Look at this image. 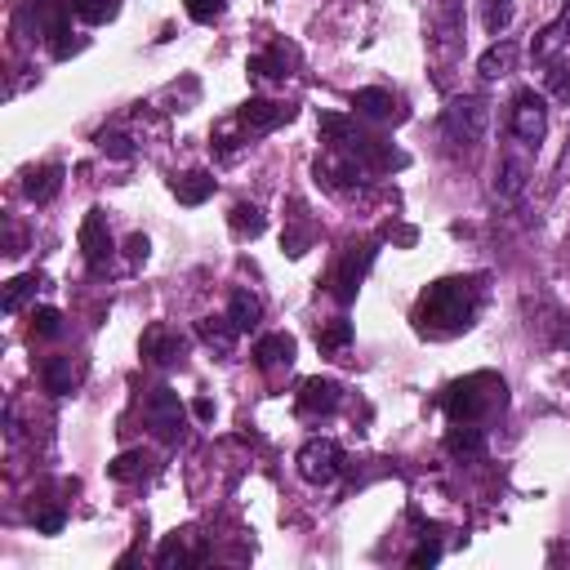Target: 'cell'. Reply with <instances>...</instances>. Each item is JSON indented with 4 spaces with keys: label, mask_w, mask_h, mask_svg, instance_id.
Returning a JSON list of instances; mask_svg holds the SVG:
<instances>
[{
    "label": "cell",
    "mask_w": 570,
    "mask_h": 570,
    "mask_svg": "<svg viewBox=\"0 0 570 570\" xmlns=\"http://www.w3.org/2000/svg\"><path fill=\"white\" fill-rule=\"evenodd\" d=\"M476 307H481V285L472 276H445L419 294L414 325L428 338H454L476 321Z\"/></svg>",
    "instance_id": "obj_1"
},
{
    "label": "cell",
    "mask_w": 570,
    "mask_h": 570,
    "mask_svg": "<svg viewBox=\"0 0 570 570\" xmlns=\"http://www.w3.org/2000/svg\"><path fill=\"white\" fill-rule=\"evenodd\" d=\"M321 138H325V147L356 156L370 174H387V169L405 165V156L387 138H379L374 129L361 125V116H321Z\"/></svg>",
    "instance_id": "obj_2"
},
{
    "label": "cell",
    "mask_w": 570,
    "mask_h": 570,
    "mask_svg": "<svg viewBox=\"0 0 570 570\" xmlns=\"http://www.w3.org/2000/svg\"><path fill=\"white\" fill-rule=\"evenodd\" d=\"M503 401H508V387L499 374H468V379L450 383L441 405H445L450 423H481L494 410H503Z\"/></svg>",
    "instance_id": "obj_3"
},
{
    "label": "cell",
    "mask_w": 570,
    "mask_h": 570,
    "mask_svg": "<svg viewBox=\"0 0 570 570\" xmlns=\"http://www.w3.org/2000/svg\"><path fill=\"white\" fill-rule=\"evenodd\" d=\"M485 129H490V107H485V98H476V94H459V98H450V107L441 111V134H445L450 142H459V147H476V142L485 138Z\"/></svg>",
    "instance_id": "obj_4"
},
{
    "label": "cell",
    "mask_w": 570,
    "mask_h": 570,
    "mask_svg": "<svg viewBox=\"0 0 570 570\" xmlns=\"http://www.w3.org/2000/svg\"><path fill=\"white\" fill-rule=\"evenodd\" d=\"M142 423H147L151 436L165 441V445L183 441V432H187V410H183L178 392H174V387H151V392L142 396Z\"/></svg>",
    "instance_id": "obj_5"
},
{
    "label": "cell",
    "mask_w": 570,
    "mask_h": 570,
    "mask_svg": "<svg viewBox=\"0 0 570 570\" xmlns=\"http://www.w3.org/2000/svg\"><path fill=\"white\" fill-rule=\"evenodd\" d=\"M508 134H512V142L539 151V142L548 134V98L534 94V89H521L508 107Z\"/></svg>",
    "instance_id": "obj_6"
},
{
    "label": "cell",
    "mask_w": 570,
    "mask_h": 570,
    "mask_svg": "<svg viewBox=\"0 0 570 570\" xmlns=\"http://www.w3.org/2000/svg\"><path fill=\"white\" fill-rule=\"evenodd\" d=\"M294 468L307 485H330L338 472H343V450L334 436H312L298 454H294Z\"/></svg>",
    "instance_id": "obj_7"
},
{
    "label": "cell",
    "mask_w": 570,
    "mask_h": 570,
    "mask_svg": "<svg viewBox=\"0 0 570 570\" xmlns=\"http://www.w3.org/2000/svg\"><path fill=\"white\" fill-rule=\"evenodd\" d=\"M365 178H370V169H365L356 156L338 151V147H325V151L316 156V183H325V187H330V191H338V196L361 191V187H365Z\"/></svg>",
    "instance_id": "obj_8"
},
{
    "label": "cell",
    "mask_w": 570,
    "mask_h": 570,
    "mask_svg": "<svg viewBox=\"0 0 570 570\" xmlns=\"http://www.w3.org/2000/svg\"><path fill=\"white\" fill-rule=\"evenodd\" d=\"M370 258H374L370 245H347V249L338 254V263H334V272H330V294H334L338 303H352V298H356V289H361V281H365V272H370Z\"/></svg>",
    "instance_id": "obj_9"
},
{
    "label": "cell",
    "mask_w": 570,
    "mask_h": 570,
    "mask_svg": "<svg viewBox=\"0 0 570 570\" xmlns=\"http://www.w3.org/2000/svg\"><path fill=\"white\" fill-rule=\"evenodd\" d=\"M232 116L240 120V129H245L249 138H263V134L281 129L285 120H294V107H289V102H272V98H249V102H240Z\"/></svg>",
    "instance_id": "obj_10"
},
{
    "label": "cell",
    "mask_w": 570,
    "mask_h": 570,
    "mask_svg": "<svg viewBox=\"0 0 570 570\" xmlns=\"http://www.w3.org/2000/svg\"><path fill=\"white\" fill-rule=\"evenodd\" d=\"M298 62V53H294V45H285V40H272L263 53H254L249 58V80H258V85H285Z\"/></svg>",
    "instance_id": "obj_11"
},
{
    "label": "cell",
    "mask_w": 570,
    "mask_h": 570,
    "mask_svg": "<svg viewBox=\"0 0 570 570\" xmlns=\"http://www.w3.org/2000/svg\"><path fill=\"white\" fill-rule=\"evenodd\" d=\"M138 352H142L151 365H178V361H183V352H187V338H183L174 325L156 321V325H147V330H142Z\"/></svg>",
    "instance_id": "obj_12"
},
{
    "label": "cell",
    "mask_w": 570,
    "mask_h": 570,
    "mask_svg": "<svg viewBox=\"0 0 570 570\" xmlns=\"http://www.w3.org/2000/svg\"><path fill=\"white\" fill-rule=\"evenodd\" d=\"M343 401V387L334 379H303L298 392H294V410L298 419H321V414H334Z\"/></svg>",
    "instance_id": "obj_13"
},
{
    "label": "cell",
    "mask_w": 570,
    "mask_h": 570,
    "mask_svg": "<svg viewBox=\"0 0 570 570\" xmlns=\"http://www.w3.org/2000/svg\"><path fill=\"white\" fill-rule=\"evenodd\" d=\"M80 249H85V263L94 272H102L111 263V232H107V214L102 209H89L85 223H80Z\"/></svg>",
    "instance_id": "obj_14"
},
{
    "label": "cell",
    "mask_w": 570,
    "mask_h": 570,
    "mask_svg": "<svg viewBox=\"0 0 570 570\" xmlns=\"http://www.w3.org/2000/svg\"><path fill=\"white\" fill-rule=\"evenodd\" d=\"M525 183H530V147H512V151H503V160H499V174H494V191L503 196V200H517L521 191H525Z\"/></svg>",
    "instance_id": "obj_15"
},
{
    "label": "cell",
    "mask_w": 570,
    "mask_h": 570,
    "mask_svg": "<svg viewBox=\"0 0 570 570\" xmlns=\"http://www.w3.org/2000/svg\"><path fill=\"white\" fill-rule=\"evenodd\" d=\"M294 352H298V343H294L285 330H276V334H263V338L254 343V365H258L263 374H281V370L294 365Z\"/></svg>",
    "instance_id": "obj_16"
},
{
    "label": "cell",
    "mask_w": 570,
    "mask_h": 570,
    "mask_svg": "<svg viewBox=\"0 0 570 570\" xmlns=\"http://www.w3.org/2000/svg\"><path fill=\"white\" fill-rule=\"evenodd\" d=\"M352 111H356L361 120H379V125L405 116V111H401V98L387 94V89H356V94H352Z\"/></svg>",
    "instance_id": "obj_17"
},
{
    "label": "cell",
    "mask_w": 570,
    "mask_h": 570,
    "mask_svg": "<svg viewBox=\"0 0 570 570\" xmlns=\"http://www.w3.org/2000/svg\"><path fill=\"white\" fill-rule=\"evenodd\" d=\"M40 379H45V387H49L53 396H67V392H76V387H80L85 365H80L76 356H49V361H45V370H40Z\"/></svg>",
    "instance_id": "obj_18"
},
{
    "label": "cell",
    "mask_w": 570,
    "mask_h": 570,
    "mask_svg": "<svg viewBox=\"0 0 570 570\" xmlns=\"http://www.w3.org/2000/svg\"><path fill=\"white\" fill-rule=\"evenodd\" d=\"M196 338H200L205 347H214L218 356H232V352H236L240 330H236L227 316H200V321H196Z\"/></svg>",
    "instance_id": "obj_19"
},
{
    "label": "cell",
    "mask_w": 570,
    "mask_h": 570,
    "mask_svg": "<svg viewBox=\"0 0 570 570\" xmlns=\"http://www.w3.org/2000/svg\"><path fill=\"white\" fill-rule=\"evenodd\" d=\"M214 174H205V169H187V174H174L169 178V191L178 196V205H200V200H209L214 196Z\"/></svg>",
    "instance_id": "obj_20"
},
{
    "label": "cell",
    "mask_w": 570,
    "mask_h": 570,
    "mask_svg": "<svg viewBox=\"0 0 570 570\" xmlns=\"http://www.w3.org/2000/svg\"><path fill=\"white\" fill-rule=\"evenodd\" d=\"M227 321H232L240 334H249V330L263 321V298H258L254 289H232V298H227Z\"/></svg>",
    "instance_id": "obj_21"
},
{
    "label": "cell",
    "mask_w": 570,
    "mask_h": 570,
    "mask_svg": "<svg viewBox=\"0 0 570 570\" xmlns=\"http://www.w3.org/2000/svg\"><path fill=\"white\" fill-rule=\"evenodd\" d=\"M517 67V45L508 40V36H499L485 53H481V62H476V71L485 76V80H499V76H508Z\"/></svg>",
    "instance_id": "obj_22"
},
{
    "label": "cell",
    "mask_w": 570,
    "mask_h": 570,
    "mask_svg": "<svg viewBox=\"0 0 570 570\" xmlns=\"http://www.w3.org/2000/svg\"><path fill=\"white\" fill-rule=\"evenodd\" d=\"M22 191H27L36 205L53 200V196L62 191V165H40V169H27V183H22Z\"/></svg>",
    "instance_id": "obj_23"
},
{
    "label": "cell",
    "mask_w": 570,
    "mask_h": 570,
    "mask_svg": "<svg viewBox=\"0 0 570 570\" xmlns=\"http://www.w3.org/2000/svg\"><path fill=\"white\" fill-rule=\"evenodd\" d=\"M227 227H232V236L236 240H254V236H263V227H267V218H263V209L258 205H232V214H227Z\"/></svg>",
    "instance_id": "obj_24"
},
{
    "label": "cell",
    "mask_w": 570,
    "mask_h": 570,
    "mask_svg": "<svg viewBox=\"0 0 570 570\" xmlns=\"http://www.w3.org/2000/svg\"><path fill=\"white\" fill-rule=\"evenodd\" d=\"M445 450H450V454H463V459H472V454H481V450H485V432H481L476 423H450Z\"/></svg>",
    "instance_id": "obj_25"
},
{
    "label": "cell",
    "mask_w": 570,
    "mask_h": 570,
    "mask_svg": "<svg viewBox=\"0 0 570 570\" xmlns=\"http://www.w3.org/2000/svg\"><path fill=\"white\" fill-rule=\"evenodd\" d=\"M566 31H570V9H566L557 22H548V27L539 31V40H534V58H539V62H552V53H557V49L570 40Z\"/></svg>",
    "instance_id": "obj_26"
},
{
    "label": "cell",
    "mask_w": 570,
    "mask_h": 570,
    "mask_svg": "<svg viewBox=\"0 0 570 570\" xmlns=\"http://www.w3.org/2000/svg\"><path fill=\"white\" fill-rule=\"evenodd\" d=\"M347 343H352V325H347L343 316H334V321H325V325L316 330V347H321L325 356H338Z\"/></svg>",
    "instance_id": "obj_27"
},
{
    "label": "cell",
    "mask_w": 570,
    "mask_h": 570,
    "mask_svg": "<svg viewBox=\"0 0 570 570\" xmlns=\"http://www.w3.org/2000/svg\"><path fill=\"white\" fill-rule=\"evenodd\" d=\"M45 285V276L40 272H27V276H18V281H9V289H4V312H18L36 289Z\"/></svg>",
    "instance_id": "obj_28"
},
{
    "label": "cell",
    "mask_w": 570,
    "mask_h": 570,
    "mask_svg": "<svg viewBox=\"0 0 570 570\" xmlns=\"http://www.w3.org/2000/svg\"><path fill=\"white\" fill-rule=\"evenodd\" d=\"M67 4H71V13L85 18V22H111L116 9H120V0H67Z\"/></svg>",
    "instance_id": "obj_29"
},
{
    "label": "cell",
    "mask_w": 570,
    "mask_h": 570,
    "mask_svg": "<svg viewBox=\"0 0 570 570\" xmlns=\"http://www.w3.org/2000/svg\"><path fill=\"white\" fill-rule=\"evenodd\" d=\"M481 18H485V31L499 40V36L508 31V22H512V0H485Z\"/></svg>",
    "instance_id": "obj_30"
},
{
    "label": "cell",
    "mask_w": 570,
    "mask_h": 570,
    "mask_svg": "<svg viewBox=\"0 0 570 570\" xmlns=\"http://www.w3.org/2000/svg\"><path fill=\"white\" fill-rule=\"evenodd\" d=\"M31 330H36L40 338H53V334L62 330V316H58V307H36V312H31Z\"/></svg>",
    "instance_id": "obj_31"
},
{
    "label": "cell",
    "mask_w": 570,
    "mask_h": 570,
    "mask_svg": "<svg viewBox=\"0 0 570 570\" xmlns=\"http://www.w3.org/2000/svg\"><path fill=\"white\" fill-rule=\"evenodd\" d=\"M142 463H147V459H142V454H120V459H116V463H111V468H107V472H111V476H116V481H134V476H138V472H142Z\"/></svg>",
    "instance_id": "obj_32"
},
{
    "label": "cell",
    "mask_w": 570,
    "mask_h": 570,
    "mask_svg": "<svg viewBox=\"0 0 570 570\" xmlns=\"http://www.w3.org/2000/svg\"><path fill=\"white\" fill-rule=\"evenodd\" d=\"M187 4V18L191 22H214L223 13V0H183Z\"/></svg>",
    "instance_id": "obj_33"
},
{
    "label": "cell",
    "mask_w": 570,
    "mask_h": 570,
    "mask_svg": "<svg viewBox=\"0 0 570 570\" xmlns=\"http://www.w3.org/2000/svg\"><path fill=\"white\" fill-rule=\"evenodd\" d=\"M98 147H102L107 156H120V160H125V156H134V147H129V138H125V134H102V138H98Z\"/></svg>",
    "instance_id": "obj_34"
},
{
    "label": "cell",
    "mask_w": 570,
    "mask_h": 570,
    "mask_svg": "<svg viewBox=\"0 0 570 570\" xmlns=\"http://www.w3.org/2000/svg\"><path fill=\"white\" fill-rule=\"evenodd\" d=\"M552 94L557 98H570V67H557L552 71Z\"/></svg>",
    "instance_id": "obj_35"
},
{
    "label": "cell",
    "mask_w": 570,
    "mask_h": 570,
    "mask_svg": "<svg viewBox=\"0 0 570 570\" xmlns=\"http://www.w3.org/2000/svg\"><path fill=\"white\" fill-rule=\"evenodd\" d=\"M129 258H134V263L147 258V236H129Z\"/></svg>",
    "instance_id": "obj_36"
},
{
    "label": "cell",
    "mask_w": 570,
    "mask_h": 570,
    "mask_svg": "<svg viewBox=\"0 0 570 570\" xmlns=\"http://www.w3.org/2000/svg\"><path fill=\"white\" fill-rule=\"evenodd\" d=\"M436 557H441V552H436V548H428V543H423V548H419V552H414V557H410V566H423V561H436Z\"/></svg>",
    "instance_id": "obj_37"
}]
</instances>
